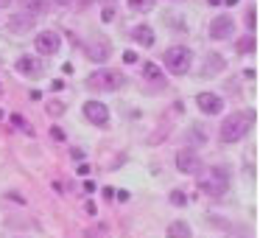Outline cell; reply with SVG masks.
I'll return each mask as SVG.
<instances>
[{"mask_svg": "<svg viewBox=\"0 0 260 238\" xmlns=\"http://www.w3.org/2000/svg\"><path fill=\"white\" fill-rule=\"evenodd\" d=\"M143 76H146L148 81H157V84L162 81V73H159V68H157L154 62H146V68H143Z\"/></svg>", "mask_w": 260, "mask_h": 238, "instance_id": "cell-17", "label": "cell"}, {"mask_svg": "<svg viewBox=\"0 0 260 238\" xmlns=\"http://www.w3.org/2000/svg\"><path fill=\"white\" fill-rule=\"evenodd\" d=\"M115 17V9L112 6H107V9H104V20H107V23H109V20H112Z\"/></svg>", "mask_w": 260, "mask_h": 238, "instance_id": "cell-24", "label": "cell"}, {"mask_svg": "<svg viewBox=\"0 0 260 238\" xmlns=\"http://www.w3.org/2000/svg\"><path fill=\"white\" fill-rule=\"evenodd\" d=\"M90 171H92L90 165H79V174H81V176H87V174H90Z\"/></svg>", "mask_w": 260, "mask_h": 238, "instance_id": "cell-27", "label": "cell"}, {"mask_svg": "<svg viewBox=\"0 0 260 238\" xmlns=\"http://www.w3.org/2000/svg\"><path fill=\"white\" fill-rule=\"evenodd\" d=\"M252 124H254V112H232L224 118V124H221V129H218V137L224 143H235V140H241V137L249 135Z\"/></svg>", "mask_w": 260, "mask_h": 238, "instance_id": "cell-1", "label": "cell"}, {"mask_svg": "<svg viewBox=\"0 0 260 238\" xmlns=\"http://www.w3.org/2000/svg\"><path fill=\"white\" fill-rule=\"evenodd\" d=\"M196 107L202 109L204 115H218L221 109H224V101H221V96H215V93H199Z\"/></svg>", "mask_w": 260, "mask_h": 238, "instance_id": "cell-10", "label": "cell"}, {"mask_svg": "<svg viewBox=\"0 0 260 238\" xmlns=\"http://www.w3.org/2000/svg\"><path fill=\"white\" fill-rule=\"evenodd\" d=\"M70 157H73V160H84V152H81V148H73V152H70Z\"/></svg>", "mask_w": 260, "mask_h": 238, "instance_id": "cell-26", "label": "cell"}, {"mask_svg": "<svg viewBox=\"0 0 260 238\" xmlns=\"http://www.w3.org/2000/svg\"><path fill=\"white\" fill-rule=\"evenodd\" d=\"M207 3H210V6H218V3H221V0H207Z\"/></svg>", "mask_w": 260, "mask_h": 238, "instance_id": "cell-29", "label": "cell"}, {"mask_svg": "<svg viewBox=\"0 0 260 238\" xmlns=\"http://www.w3.org/2000/svg\"><path fill=\"white\" fill-rule=\"evenodd\" d=\"M51 135H53V140H64V132H62V129H56V126L51 129Z\"/></svg>", "mask_w": 260, "mask_h": 238, "instance_id": "cell-23", "label": "cell"}, {"mask_svg": "<svg viewBox=\"0 0 260 238\" xmlns=\"http://www.w3.org/2000/svg\"><path fill=\"white\" fill-rule=\"evenodd\" d=\"M232 34H235V20H232L230 14H218V17L210 23V37H213V40H230Z\"/></svg>", "mask_w": 260, "mask_h": 238, "instance_id": "cell-7", "label": "cell"}, {"mask_svg": "<svg viewBox=\"0 0 260 238\" xmlns=\"http://www.w3.org/2000/svg\"><path fill=\"white\" fill-rule=\"evenodd\" d=\"M109 51H112V48H109V42L104 40V37H92V40L84 45V53H87L90 62H107Z\"/></svg>", "mask_w": 260, "mask_h": 238, "instance_id": "cell-8", "label": "cell"}, {"mask_svg": "<svg viewBox=\"0 0 260 238\" xmlns=\"http://www.w3.org/2000/svg\"><path fill=\"white\" fill-rule=\"evenodd\" d=\"M132 40H135L140 48H151L154 45V31L148 28V25H137V28L132 31Z\"/></svg>", "mask_w": 260, "mask_h": 238, "instance_id": "cell-13", "label": "cell"}, {"mask_svg": "<svg viewBox=\"0 0 260 238\" xmlns=\"http://www.w3.org/2000/svg\"><path fill=\"white\" fill-rule=\"evenodd\" d=\"M224 56L221 53H210L207 56V62H204V68H202V76H215V73H221L224 70Z\"/></svg>", "mask_w": 260, "mask_h": 238, "instance_id": "cell-14", "label": "cell"}, {"mask_svg": "<svg viewBox=\"0 0 260 238\" xmlns=\"http://www.w3.org/2000/svg\"><path fill=\"white\" fill-rule=\"evenodd\" d=\"M23 12L31 14V17H42L48 12V0H23Z\"/></svg>", "mask_w": 260, "mask_h": 238, "instance_id": "cell-16", "label": "cell"}, {"mask_svg": "<svg viewBox=\"0 0 260 238\" xmlns=\"http://www.w3.org/2000/svg\"><path fill=\"white\" fill-rule=\"evenodd\" d=\"M34 48L42 56H51V53H56L59 48H62V40H59L56 31H40V34L34 37Z\"/></svg>", "mask_w": 260, "mask_h": 238, "instance_id": "cell-5", "label": "cell"}, {"mask_svg": "<svg viewBox=\"0 0 260 238\" xmlns=\"http://www.w3.org/2000/svg\"><path fill=\"white\" fill-rule=\"evenodd\" d=\"M48 112H51V115H62L64 107H62V104H51V107H48Z\"/></svg>", "mask_w": 260, "mask_h": 238, "instance_id": "cell-22", "label": "cell"}, {"mask_svg": "<svg viewBox=\"0 0 260 238\" xmlns=\"http://www.w3.org/2000/svg\"><path fill=\"white\" fill-rule=\"evenodd\" d=\"M84 115H87V121L95 124V126H107L109 124V109H107V104H101V101H87L84 104Z\"/></svg>", "mask_w": 260, "mask_h": 238, "instance_id": "cell-9", "label": "cell"}, {"mask_svg": "<svg viewBox=\"0 0 260 238\" xmlns=\"http://www.w3.org/2000/svg\"><path fill=\"white\" fill-rule=\"evenodd\" d=\"M246 25H249V28H254V9H249V14H246Z\"/></svg>", "mask_w": 260, "mask_h": 238, "instance_id": "cell-25", "label": "cell"}, {"mask_svg": "<svg viewBox=\"0 0 260 238\" xmlns=\"http://www.w3.org/2000/svg\"><path fill=\"white\" fill-rule=\"evenodd\" d=\"M17 70L25 73L28 79H40V76L45 73V65H42L40 59H34V56H20L17 59Z\"/></svg>", "mask_w": 260, "mask_h": 238, "instance_id": "cell-12", "label": "cell"}, {"mask_svg": "<svg viewBox=\"0 0 260 238\" xmlns=\"http://www.w3.org/2000/svg\"><path fill=\"white\" fill-rule=\"evenodd\" d=\"M123 62H126V65H135V62H137V53H135V51H126V53H123Z\"/></svg>", "mask_w": 260, "mask_h": 238, "instance_id": "cell-21", "label": "cell"}, {"mask_svg": "<svg viewBox=\"0 0 260 238\" xmlns=\"http://www.w3.org/2000/svg\"><path fill=\"white\" fill-rule=\"evenodd\" d=\"M84 210H87L90 216H95V213H98V210H95V204H92V202H87V207H84Z\"/></svg>", "mask_w": 260, "mask_h": 238, "instance_id": "cell-28", "label": "cell"}, {"mask_svg": "<svg viewBox=\"0 0 260 238\" xmlns=\"http://www.w3.org/2000/svg\"><path fill=\"white\" fill-rule=\"evenodd\" d=\"M9 31H12V34H17V37L31 34V31H34V17H31V14H25V12L12 14V20H9Z\"/></svg>", "mask_w": 260, "mask_h": 238, "instance_id": "cell-11", "label": "cell"}, {"mask_svg": "<svg viewBox=\"0 0 260 238\" xmlns=\"http://www.w3.org/2000/svg\"><path fill=\"white\" fill-rule=\"evenodd\" d=\"M199 188H202L207 196H224L230 191V174L224 168H204L199 171Z\"/></svg>", "mask_w": 260, "mask_h": 238, "instance_id": "cell-2", "label": "cell"}, {"mask_svg": "<svg viewBox=\"0 0 260 238\" xmlns=\"http://www.w3.org/2000/svg\"><path fill=\"white\" fill-rule=\"evenodd\" d=\"M129 9H132V12L146 14V12H151V9H154V0H129Z\"/></svg>", "mask_w": 260, "mask_h": 238, "instance_id": "cell-18", "label": "cell"}, {"mask_svg": "<svg viewBox=\"0 0 260 238\" xmlns=\"http://www.w3.org/2000/svg\"><path fill=\"white\" fill-rule=\"evenodd\" d=\"M56 3H59V6H68V3H70V0H56Z\"/></svg>", "mask_w": 260, "mask_h": 238, "instance_id": "cell-30", "label": "cell"}, {"mask_svg": "<svg viewBox=\"0 0 260 238\" xmlns=\"http://www.w3.org/2000/svg\"><path fill=\"white\" fill-rule=\"evenodd\" d=\"M171 202H174L176 207H182V204H187V196L182 191H174V193H171Z\"/></svg>", "mask_w": 260, "mask_h": 238, "instance_id": "cell-19", "label": "cell"}, {"mask_svg": "<svg viewBox=\"0 0 260 238\" xmlns=\"http://www.w3.org/2000/svg\"><path fill=\"white\" fill-rule=\"evenodd\" d=\"M165 235H168V238H193V230H190L187 221H171Z\"/></svg>", "mask_w": 260, "mask_h": 238, "instance_id": "cell-15", "label": "cell"}, {"mask_svg": "<svg viewBox=\"0 0 260 238\" xmlns=\"http://www.w3.org/2000/svg\"><path fill=\"white\" fill-rule=\"evenodd\" d=\"M162 62H165V68H168V73L185 76L187 70H190L193 53H190V48H185V45H174V48H168V51H165Z\"/></svg>", "mask_w": 260, "mask_h": 238, "instance_id": "cell-3", "label": "cell"}, {"mask_svg": "<svg viewBox=\"0 0 260 238\" xmlns=\"http://www.w3.org/2000/svg\"><path fill=\"white\" fill-rule=\"evenodd\" d=\"M176 168L182 174H199L202 171V160H199L196 148H179L176 152Z\"/></svg>", "mask_w": 260, "mask_h": 238, "instance_id": "cell-6", "label": "cell"}, {"mask_svg": "<svg viewBox=\"0 0 260 238\" xmlns=\"http://www.w3.org/2000/svg\"><path fill=\"white\" fill-rule=\"evenodd\" d=\"M3 3H12V0H0V6H3Z\"/></svg>", "mask_w": 260, "mask_h": 238, "instance_id": "cell-31", "label": "cell"}, {"mask_svg": "<svg viewBox=\"0 0 260 238\" xmlns=\"http://www.w3.org/2000/svg\"><path fill=\"white\" fill-rule=\"evenodd\" d=\"M123 76L118 73V70H95V73L87 79V87L90 90H101V93H115V90H120L123 87Z\"/></svg>", "mask_w": 260, "mask_h": 238, "instance_id": "cell-4", "label": "cell"}, {"mask_svg": "<svg viewBox=\"0 0 260 238\" xmlns=\"http://www.w3.org/2000/svg\"><path fill=\"white\" fill-rule=\"evenodd\" d=\"M252 45H254V40H252V37H243V42H241L238 48H241V51H252Z\"/></svg>", "mask_w": 260, "mask_h": 238, "instance_id": "cell-20", "label": "cell"}, {"mask_svg": "<svg viewBox=\"0 0 260 238\" xmlns=\"http://www.w3.org/2000/svg\"><path fill=\"white\" fill-rule=\"evenodd\" d=\"M3 118H6V115H3V109H0V121H3Z\"/></svg>", "mask_w": 260, "mask_h": 238, "instance_id": "cell-32", "label": "cell"}]
</instances>
